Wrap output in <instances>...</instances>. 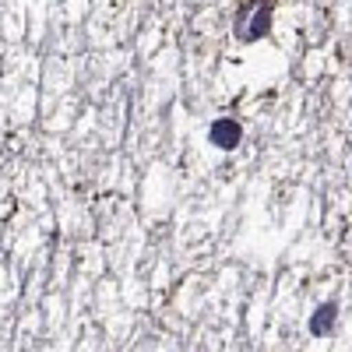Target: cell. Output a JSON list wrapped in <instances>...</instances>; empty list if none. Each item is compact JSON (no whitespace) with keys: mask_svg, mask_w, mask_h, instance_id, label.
I'll return each mask as SVG.
<instances>
[{"mask_svg":"<svg viewBox=\"0 0 352 352\" xmlns=\"http://www.w3.org/2000/svg\"><path fill=\"white\" fill-rule=\"evenodd\" d=\"M272 28H275V0H250V4L240 11L236 36H240L243 46L268 39V36H272Z\"/></svg>","mask_w":352,"mask_h":352,"instance_id":"6da1fadb","label":"cell"},{"mask_svg":"<svg viewBox=\"0 0 352 352\" xmlns=\"http://www.w3.org/2000/svg\"><path fill=\"white\" fill-rule=\"evenodd\" d=\"M208 144L219 152H236L243 144V124L236 116H215L208 127Z\"/></svg>","mask_w":352,"mask_h":352,"instance_id":"7a4b0ae2","label":"cell"},{"mask_svg":"<svg viewBox=\"0 0 352 352\" xmlns=\"http://www.w3.org/2000/svg\"><path fill=\"white\" fill-rule=\"evenodd\" d=\"M335 328H338V303H335V300L317 303V307L310 310L307 331H310L314 338H328V335H335Z\"/></svg>","mask_w":352,"mask_h":352,"instance_id":"3957f363","label":"cell"}]
</instances>
